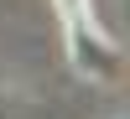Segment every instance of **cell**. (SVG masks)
Wrapping results in <instances>:
<instances>
[{
  "instance_id": "cell-1",
  "label": "cell",
  "mask_w": 130,
  "mask_h": 119,
  "mask_svg": "<svg viewBox=\"0 0 130 119\" xmlns=\"http://www.w3.org/2000/svg\"><path fill=\"white\" fill-rule=\"evenodd\" d=\"M94 0H57V16H62V31H68V57L78 73L89 78H115L120 73V52L109 47L99 26H94Z\"/></svg>"
}]
</instances>
